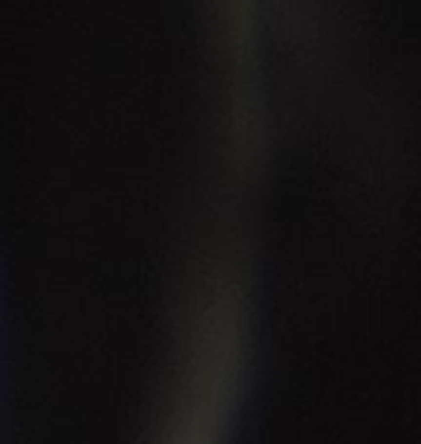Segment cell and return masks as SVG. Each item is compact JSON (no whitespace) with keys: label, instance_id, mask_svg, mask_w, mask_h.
Wrapping results in <instances>:
<instances>
[]
</instances>
